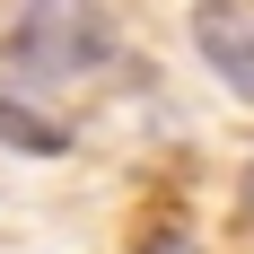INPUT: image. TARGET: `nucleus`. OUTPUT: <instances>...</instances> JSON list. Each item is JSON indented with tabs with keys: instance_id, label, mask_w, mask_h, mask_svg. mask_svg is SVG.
I'll list each match as a JSON object with an SVG mask.
<instances>
[{
	"instance_id": "1",
	"label": "nucleus",
	"mask_w": 254,
	"mask_h": 254,
	"mask_svg": "<svg viewBox=\"0 0 254 254\" xmlns=\"http://www.w3.org/2000/svg\"><path fill=\"white\" fill-rule=\"evenodd\" d=\"M9 62L35 70V79H88V70L114 62V18L97 0H35L9 26Z\"/></svg>"
},
{
	"instance_id": "2",
	"label": "nucleus",
	"mask_w": 254,
	"mask_h": 254,
	"mask_svg": "<svg viewBox=\"0 0 254 254\" xmlns=\"http://www.w3.org/2000/svg\"><path fill=\"white\" fill-rule=\"evenodd\" d=\"M193 44H202V62L254 105V26L237 18V9H193Z\"/></svg>"
},
{
	"instance_id": "3",
	"label": "nucleus",
	"mask_w": 254,
	"mask_h": 254,
	"mask_svg": "<svg viewBox=\"0 0 254 254\" xmlns=\"http://www.w3.org/2000/svg\"><path fill=\"white\" fill-rule=\"evenodd\" d=\"M0 140L26 149V158H62V149H70V131L53 123V114H35V105H18L9 88H0Z\"/></svg>"
},
{
	"instance_id": "4",
	"label": "nucleus",
	"mask_w": 254,
	"mask_h": 254,
	"mask_svg": "<svg viewBox=\"0 0 254 254\" xmlns=\"http://www.w3.org/2000/svg\"><path fill=\"white\" fill-rule=\"evenodd\" d=\"M131 254H202V246H193V237H184V228H158V237H140V246H131Z\"/></svg>"
},
{
	"instance_id": "5",
	"label": "nucleus",
	"mask_w": 254,
	"mask_h": 254,
	"mask_svg": "<svg viewBox=\"0 0 254 254\" xmlns=\"http://www.w3.org/2000/svg\"><path fill=\"white\" fill-rule=\"evenodd\" d=\"M246 210H254V176H246Z\"/></svg>"
}]
</instances>
